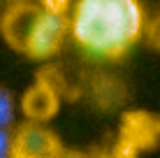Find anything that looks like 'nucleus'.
<instances>
[{"label":"nucleus","instance_id":"11","mask_svg":"<svg viewBox=\"0 0 160 158\" xmlns=\"http://www.w3.org/2000/svg\"><path fill=\"white\" fill-rule=\"evenodd\" d=\"M100 158H139V156L132 154V151H128V149H123V146H118V144H114V146H112V151L102 154Z\"/></svg>","mask_w":160,"mask_h":158},{"label":"nucleus","instance_id":"12","mask_svg":"<svg viewBox=\"0 0 160 158\" xmlns=\"http://www.w3.org/2000/svg\"><path fill=\"white\" fill-rule=\"evenodd\" d=\"M60 158H91V156L84 154V151H77V149H65L60 154Z\"/></svg>","mask_w":160,"mask_h":158},{"label":"nucleus","instance_id":"13","mask_svg":"<svg viewBox=\"0 0 160 158\" xmlns=\"http://www.w3.org/2000/svg\"><path fill=\"white\" fill-rule=\"evenodd\" d=\"M16 3H19V0H16Z\"/></svg>","mask_w":160,"mask_h":158},{"label":"nucleus","instance_id":"3","mask_svg":"<svg viewBox=\"0 0 160 158\" xmlns=\"http://www.w3.org/2000/svg\"><path fill=\"white\" fill-rule=\"evenodd\" d=\"M116 144L132 154H144L160 144V114L146 110H130L118 121Z\"/></svg>","mask_w":160,"mask_h":158},{"label":"nucleus","instance_id":"5","mask_svg":"<svg viewBox=\"0 0 160 158\" xmlns=\"http://www.w3.org/2000/svg\"><path fill=\"white\" fill-rule=\"evenodd\" d=\"M19 110L28 121L49 123L60 110V89L53 84V79H47L44 74L35 79V84L21 95Z\"/></svg>","mask_w":160,"mask_h":158},{"label":"nucleus","instance_id":"6","mask_svg":"<svg viewBox=\"0 0 160 158\" xmlns=\"http://www.w3.org/2000/svg\"><path fill=\"white\" fill-rule=\"evenodd\" d=\"M40 5H30L28 0H19L16 5L7 9L0 19V33H2L5 42L16 51H23L26 37L35 23L37 14H40Z\"/></svg>","mask_w":160,"mask_h":158},{"label":"nucleus","instance_id":"7","mask_svg":"<svg viewBox=\"0 0 160 158\" xmlns=\"http://www.w3.org/2000/svg\"><path fill=\"white\" fill-rule=\"evenodd\" d=\"M16 126V98L7 86H0V128Z\"/></svg>","mask_w":160,"mask_h":158},{"label":"nucleus","instance_id":"4","mask_svg":"<svg viewBox=\"0 0 160 158\" xmlns=\"http://www.w3.org/2000/svg\"><path fill=\"white\" fill-rule=\"evenodd\" d=\"M63 140L47 123L28 121L14 126V158H60Z\"/></svg>","mask_w":160,"mask_h":158},{"label":"nucleus","instance_id":"1","mask_svg":"<svg viewBox=\"0 0 160 158\" xmlns=\"http://www.w3.org/2000/svg\"><path fill=\"white\" fill-rule=\"evenodd\" d=\"M142 0H74L70 37L84 54L118 61L146 35Z\"/></svg>","mask_w":160,"mask_h":158},{"label":"nucleus","instance_id":"8","mask_svg":"<svg viewBox=\"0 0 160 158\" xmlns=\"http://www.w3.org/2000/svg\"><path fill=\"white\" fill-rule=\"evenodd\" d=\"M0 158H14V128H0Z\"/></svg>","mask_w":160,"mask_h":158},{"label":"nucleus","instance_id":"2","mask_svg":"<svg viewBox=\"0 0 160 158\" xmlns=\"http://www.w3.org/2000/svg\"><path fill=\"white\" fill-rule=\"evenodd\" d=\"M68 37H70V14L49 12L42 7L28 37H26L21 54H26L32 61H47L60 51Z\"/></svg>","mask_w":160,"mask_h":158},{"label":"nucleus","instance_id":"10","mask_svg":"<svg viewBox=\"0 0 160 158\" xmlns=\"http://www.w3.org/2000/svg\"><path fill=\"white\" fill-rule=\"evenodd\" d=\"M146 37L153 47L160 49V16L156 21H151V23H146Z\"/></svg>","mask_w":160,"mask_h":158},{"label":"nucleus","instance_id":"9","mask_svg":"<svg viewBox=\"0 0 160 158\" xmlns=\"http://www.w3.org/2000/svg\"><path fill=\"white\" fill-rule=\"evenodd\" d=\"M40 7L49 9V12H58V14H68L72 7V0H40Z\"/></svg>","mask_w":160,"mask_h":158}]
</instances>
